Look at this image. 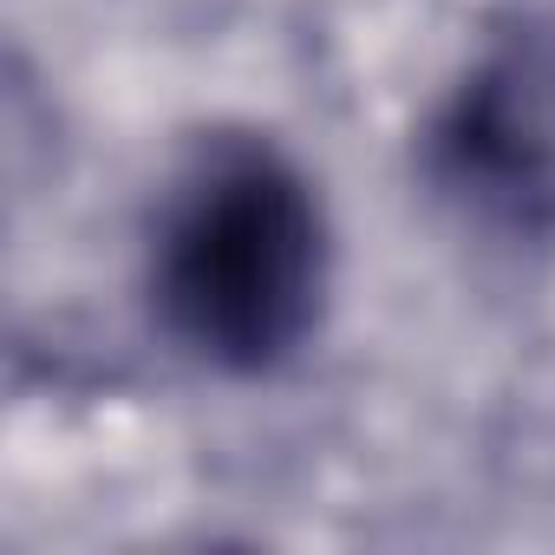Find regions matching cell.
Instances as JSON below:
<instances>
[{"instance_id": "cell-2", "label": "cell", "mask_w": 555, "mask_h": 555, "mask_svg": "<svg viewBox=\"0 0 555 555\" xmlns=\"http://www.w3.org/2000/svg\"><path fill=\"white\" fill-rule=\"evenodd\" d=\"M431 177L451 203L496 229L555 222V34L496 40L431 125Z\"/></svg>"}, {"instance_id": "cell-1", "label": "cell", "mask_w": 555, "mask_h": 555, "mask_svg": "<svg viewBox=\"0 0 555 555\" xmlns=\"http://www.w3.org/2000/svg\"><path fill=\"white\" fill-rule=\"evenodd\" d=\"M151 288L196 360L222 373L282 366L327 295V222L308 177L255 138L196 151L157 216Z\"/></svg>"}]
</instances>
